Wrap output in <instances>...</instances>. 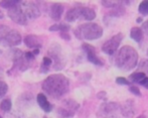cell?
I'll return each instance as SVG.
<instances>
[{"label": "cell", "mask_w": 148, "mask_h": 118, "mask_svg": "<svg viewBox=\"0 0 148 118\" xmlns=\"http://www.w3.org/2000/svg\"><path fill=\"white\" fill-rule=\"evenodd\" d=\"M41 88L49 96L59 99L68 93L70 89V81L62 74H53L49 75L43 81Z\"/></svg>", "instance_id": "1"}, {"label": "cell", "mask_w": 148, "mask_h": 118, "mask_svg": "<svg viewBox=\"0 0 148 118\" xmlns=\"http://www.w3.org/2000/svg\"><path fill=\"white\" fill-rule=\"evenodd\" d=\"M138 54L134 47L124 45L117 51L114 58V64L122 71H130L134 69L138 63Z\"/></svg>", "instance_id": "2"}, {"label": "cell", "mask_w": 148, "mask_h": 118, "mask_svg": "<svg viewBox=\"0 0 148 118\" xmlns=\"http://www.w3.org/2000/svg\"><path fill=\"white\" fill-rule=\"evenodd\" d=\"M74 34L77 38L87 39V40H94L98 39L103 36V28L101 25L94 22H88L82 25H79L74 30Z\"/></svg>", "instance_id": "3"}, {"label": "cell", "mask_w": 148, "mask_h": 118, "mask_svg": "<svg viewBox=\"0 0 148 118\" xmlns=\"http://www.w3.org/2000/svg\"><path fill=\"white\" fill-rule=\"evenodd\" d=\"M21 36L16 30L9 27L8 25H0V43L4 47H13L21 43Z\"/></svg>", "instance_id": "4"}, {"label": "cell", "mask_w": 148, "mask_h": 118, "mask_svg": "<svg viewBox=\"0 0 148 118\" xmlns=\"http://www.w3.org/2000/svg\"><path fill=\"white\" fill-rule=\"evenodd\" d=\"M49 57L53 60V68L57 71L62 70L64 67V61L62 56V47L58 43H53L49 47Z\"/></svg>", "instance_id": "5"}, {"label": "cell", "mask_w": 148, "mask_h": 118, "mask_svg": "<svg viewBox=\"0 0 148 118\" xmlns=\"http://www.w3.org/2000/svg\"><path fill=\"white\" fill-rule=\"evenodd\" d=\"M25 53H22L18 49H10V59L13 61V67L19 69L20 71H26L29 68V62L25 59Z\"/></svg>", "instance_id": "6"}, {"label": "cell", "mask_w": 148, "mask_h": 118, "mask_svg": "<svg viewBox=\"0 0 148 118\" xmlns=\"http://www.w3.org/2000/svg\"><path fill=\"white\" fill-rule=\"evenodd\" d=\"M123 38H124V36H123V34H121V32L115 34L114 36H112L111 38L108 39L107 41L104 43V45H102V51L105 54H107V55H110V56L114 55V54L117 51Z\"/></svg>", "instance_id": "7"}, {"label": "cell", "mask_w": 148, "mask_h": 118, "mask_svg": "<svg viewBox=\"0 0 148 118\" xmlns=\"http://www.w3.org/2000/svg\"><path fill=\"white\" fill-rule=\"evenodd\" d=\"M22 3V1H21ZM21 3L19 5L15 6V7L11 8V9L8 10L7 14L9 16V18L14 21L15 23L19 24V25H26L27 24V16L24 13L23 9L21 7Z\"/></svg>", "instance_id": "8"}, {"label": "cell", "mask_w": 148, "mask_h": 118, "mask_svg": "<svg viewBox=\"0 0 148 118\" xmlns=\"http://www.w3.org/2000/svg\"><path fill=\"white\" fill-rule=\"evenodd\" d=\"M82 49H83V51L86 53L87 59H88L89 62H91L92 64H94V65H96V66H99V67L104 66V61L100 57H98L95 47L89 45V43H83Z\"/></svg>", "instance_id": "9"}, {"label": "cell", "mask_w": 148, "mask_h": 118, "mask_svg": "<svg viewBox=\"0 0 148 118\" xmlns=\"http://www.w3.org/2000/svg\"><path fill=\"white\" fill-rule=\"evenodd\" d=\"M21 7L24 13L27 16V18L35 19V18L40 16V9L34 2H22Z\"/></svg>", "instance_id": "10"}, {"label": "cell", "mask_w": 148, "mask_h": 118, "mask_svg": "<svg viewBox=\"0 0 148 118\" xmlns=\"http://www.w3.org/2000/svg\"><path fill=\"white\" fill-rule=\"evenodd\" d=\"M121 113H122L123 116L125 117H132L135 115L136 112V106H135V102L131 99L125 101L122 105L120 106Z\"/></svg>", "instance_id": "11"}, {"label": "cell", "mask_w": 148, "mask_h": 118, "mask_svg": "<svg viewBox=\"0 0 148 118\" xmlns=\"http://www.w3.org/2000/svg\"><path fill=\"white\" fill-rule=\"evenodd\" d=\"M120 108L118 103L115 102H108L104 103L100 107V113L102 115H105V116H110V115L114 114V113L117 112V110Z\"/></svg>", "instance_id": "12"}, {"label": "cell", "mask_w": 148, "mask_h": 118, "mask_svg": "<svg viewBox=\"0 0 148 118\" xmlns=\"http://www.w3.org/2000/svg\"><path fill=\"white\" fill-rule=\"evenodd\" d=\"M64 13V6L60 3H53L51 5L49 8V16H51V19L56 20V21H59L62 18V15Z\"/></svg>", "instance_id": "13"}, {"label": "cell", "mask_w": 148, "mask_h": 118, "mask_svg": "<svg viewBox=\"0 0 148 118\" xmlns=\"http://www.w3.org/2000/svg\"><path fill=\"white\" fill-rule=\"evenodd\" d=\"M36 101H37V103H38L39 107H40L45 112H51V111L53 110V105L49 102V100H47V96H45V94L39 93L36 97Z\"/></svg>", "instance_id": "14"}, {"label": "cell", "mask_w": 148, "mask_h": 118, "mask_svg": "<svg viewBox=\"0 0 148 118\" xmlns=\"http://www.w3.org/2000/svg\"><path fill=\"white\" fill-rule=\"evenodd\" d=\"M23 41H24V45L27 47H29V49H39V47H41L40 40H39V38H37L36 36H34V34H28V36H26L25 38H24Z\"/></svg>", "instance_id": "15"}, {"label": "cell", "mask_w": 148, "mask_h": 118, "mask_svg": "<svg viewBox=\"0 0 148 118\" xmlns=\"http://www.w3.org/2000/svg\"><path fill=\"white\" fill-rule=\"evenodd\" d=\"M81 6H75L71 8L66 14V20L69 22H74L77 19H81Z\"/></svg>", "instance_id": "16"}, {"label": "cell", "mask_w": 148, "mask_h": 118, "mask_svg": "<svg viewBox=\"0 0 148 118\" xmlns=\"http://www.w3.org/2000/svg\"><path fill=\"white\" fill-rule=\"evenodd\" d=\"M81 19L89 20L92 21L93 19L96 18V12L94 9L90 7H86V6H81Z\"/></svg>", "instance_id": "17"}, {"label": "cell", "mask_w": 148, "mask_h": 118, "mask_svg": "<svg viewBox=\"0 0 148 118\" xmlns=\"http://www.w3.org/2000/svg\"><path fill=\"white\" fill-rule=\"evenodd\" d=\"M130 38L136 43H141L143 39V30L140 27H132L130 30Z\"/></svg>", "instance_id": "18"}, {"label": "cell", "mask_w": 148, "mask_h": 118, "mask_svg": "<svg viewBox=\"0 0 148 118\" xmlns=\"http://www.w3.org/2000/svg\"><path fill=\"white\" fill-rule=\"evenodd\" d=\"M64 107L69 109V110L73 111V112H76L79 109V107H80V104L78 102H76L75 100H73V99H68V100L64 101Z\"/></svg>", "instance_id": "19"}, {"label": "cell", "mask_w": 148, "mask_h": 118, "mask_svg": "<svg viewBox=\"0 0 148 118\" xmlns=\"http://www.w3.org/2000/svg\"><path fill=\"white\" fill-rule=\"evenodd\" d=\"M145 78H146V76H145V74L142 73V72H135V73L131 74V75L129 76V80L133 83H137V84H140Z\"/></svg>", "instance_id": "20"}, {"label": "cell", "mask_w": 148, "mask_h": 118, "mask_svg": "<svg viewBox=\"0 0 148 118\" xmlns=\"http://www.w3.org/2000/svg\"><path fill=\"white\" fill-rule=\"evenodd\" d=\"M20 3H21V1H18V0H7V1H0V6L2 8L9 10L15 6L19 5Z\"/></svg>", "instance_id": "21"}, {"label": "cell", "mask_w": 148, "mask_h": 118, "mask_svg": "<svg viewBox=\"0 0 148 118\" xmlns=\"http://www.w3.org/2000/svg\"><path fill=\"white\" fill-rule=\"evenodd\" d=\"M70 30V25L66 23H59V24H53L49 27L51 32H68Z\"/></svg>", "instance_id": "22"}, {"label": "cell", "mask_w": 148, "mask_h": 118, "mask_svg": "<svg viewBox=\"0 0 148 118\" xmlns=\"http://www.w3.org/2000/svg\"><path fill=\"white\" fill-rule=\"evenodd\" d=\"M11 107H12V103H11V100L9 98H6L4 100L1 101L0 103V109L4 112H9L11 110Z\"/></svg>", "instance_id": "23"}, {"label": "cell", "mask_w": 148, "mask_h": 118, "mask_svg": "<svg viewBox=\"0 0 148 118\" xmlns=\"http://www.w3.org/2000/svg\"><path fill=\"white\" fill-rule=\"evenodd\" d=\"M58 113H59V115H60V116L64 117V118H70V117H73L75 115V112H73V111L64 108V106L60 107V108L58 109Z\"/></svg>", "instance_id": "24"}, {"label": "cell", "mask_w": 148, "mask_h": 118, "mask_svg": "<svg viewBox=\"0 0 148 118\" xmlns=\"http://www.w3.org/2000/svg\"><path fill=\"white\" fill-rule=\"evenodd\" d=\"M138 11L142 15H148V1H142L139 4Z\"/></svg>", "instance_id": "25"}, {"label": "cell", "mask_w": 148, "mask_h": 118, "mask_svg": "<svg viewBox=\"0 0 148 118\" xmlns=\"http://www.w3.org/2000/svg\"><path fill=\"white\" fill-rule=\"evenodd\" d=\"M8 91V85L4 81L0 80V99L3 98Z\"/></svg>", "instance_id": "26"}, {"label": "cell", "mask_w": 148, "mask_h": 118, "mask_svg": "<svg viewBox=\"0 0 148 118\" xmlns=\"http://www.w3.org/2000/svg\"><path fill=\"white\" fill-rule=\"evenodd\" d=\"M101 4L103 6H105V7L107 8H115L117 7V6L120 4V1H106V0H103V1H101Z\"/></svg>", "instance_id": "27"}, {"label": "cell", "mask_w": 148, "mask_h": 118, "mask_svg": "<svg viewBox=\"0 0 148 118\" xmlns=\"http://www.w3.org/2000/svg\"><path fill=\"white\" fill-rule=\"evenodd\" d=\"M51 64H53V60H51L49 57H47V56H45L42 60V65H41V67H45V68H47V69H49V67H51Z\"/></svg>", "instance_id": "28"}, {"label": "cell", "mask_w": 148, "mask_h": 118, "mask_svg": "<svg viewBox=\"0 0 148 118\" xmlns=\"http://www.w3.org/2000/svg\"><path fill=\"white\" fill-rule=\"evenodd\" d=\"M116 82H117L119 85H130L129 80H127L126 78H123V77H118L116 79Z\"/></svg>", "instance_id": "29"}, {"label": "cell", "mask_w": 148, "mask_h": 118, "mask_svg": "<svg viewBox=\"0 0 148 118\" xmlns=\"http://www.w3.org/2000/svg\"><path fill=\"white\" fill-rule=\"evenodd\" d=\"M129 91H130L131 93H133V94H135L136 96H141L140 90H139L138 87H136V86H130V88H129Z\"/></svg>", "instance_id": "30"}, {"label": "cell", "mask_w": 148, "mask_h": 118, "mask_svg": "<svg viewBox=\"0 0 148 118\" xmlns=\"http://www.w3.org/2000/svg\"><path fill=\"white\" fill-rule=\"evenodd\" d=\"M24 56H25V59L27 60L28 62H31L35 59V56L32 51H26V53L24 54Z\"/></svg>", "instance_id": "31"}, {"label": "cell", "mask_w": 148, "mask_h": 118, "mask_svg": "<svg viewBox=\"0 0 148 118\" xmlns=\"http://www.w3.org/2000/svg\"><path fill=\"white\" fill-rule=\"evenodd\" d=\"M60 38L66 39V40H70V39H71V36H70V34H69L68 32H60Z\"/></svg>", "instance_id": "32"}, {"label": "cell", "mask_w": 148, "mask_h": 118, "mask_svg": "<svg viewBox=\"0 0 148 118\" xmlns=\"http://www.w3.org/2000/svg\"><path fill=\"white\" fill-rule=\"evenodd\" d=\"M142 30L148 36V20H147V21H145L144 23L142 24Z\"/></svg>", "instance_id": "33"}, {"label": "cell", "mask_w": 148, "mask_h": 118, "mask_svg": "<svg viewBox=\"0 0 148 118\" xmlns=\"http://www.w3.org/2000/svg\"><path fill=\"white\" fill-rule=\"evenodd\" d=\"M140 85H142L143 87H145V88H147L148 89V78L146 77L144 79V80L142 81V82L140 83Z\"/></svg>", "instance_id": "34"}, {"label": "cell", "mask_w": 148, "mask_h": 118, "mask_svg": "<svg viewBox=\"0 0 148 118\" xmlns=\"http://www.w3.org/2000/svg\"><path fill=\"white\" fill-rule=\"evenodd\" d=\"M97 96H98V98H99V99H103V97L106 96V93L105 92H101V93H99Z\"/></svg>", "instance_id": "35"}, {"label": "cell", "mask_w": 148, "mask_h": 118, "mask_svg": "<svg viewBox=\"0 0 148 118\" xmlns=\"http://www.w3.org/2000/svg\"><path fill=\"white\" fill-rule=\"evenodd\" d=\"M33 54H34V56H37V55H39V53H40V51H39V49H35L34 51H32Z\"/></svg>", "instance_id": "36"}, {"label": "cell", "mask_w": 148, "mask_h": 118, "mask_svg": "<svg viewBox=\"0 0 148 118\" xmlns=\"http://www.w3.org/2000/svg\"><path fill=\"white\" fill-rule=\"evenodd\" d=\"M3 77V70H2V68L0 67V79Z\"/></svg>", "instance_id": "37"}, {"label": "cell", "mask_w": 148, "mask_h": 118, "mask_svg": "<svg viewBox=\"0 0 148 118\" xmlns=\"http://www.w3.org/2000/svg\"><path fill=\"white\" fill-rule=\"evenodd\" d=\"M4 17V14H3V12L1 11V10H0V19H2V18Z\"/></svg>", "instance_id": "38"}, {"label": "cell", "mask_w": 148, "mask_h": 118, "mask_svg": "<svg viewBox=\"0 0 148 118\" xmlns=\"http://www.w3.org/2000/svg\"><path fill=\"white\" fill-rule=\"evenodd\" d=\"M136 22H138V23H139V22H142V18H141V17H138V18L136 19Z\"/></svg>", "instance_id": "39"}, {"label": "cell", "mask_w": 148, "mask_h": 118, "mask_svg": "<svg viewBox=\"0 0 148 118\" xmlns=\"http://www.w3.org/2000/svg\"><path fill=\"white\" fill-rule=\"evenodd\" d=\"M137 118H146V117H145L144 115H140V116H138Z\"/></svg>", "instance_id": "40"}, {"label": "cell", "mask_w": 148, "mask_h": 118, "mask_svg": "<svg viewBox=\"0 0 148 118\" xmlns=\"http://www.w3.org/2000/svg\"><path fill=\"white\" fill-rule=\"evenodd\" d=\"M1 54H2V51H1V49H0V55H1Z\"/></svg>", "instance_id": "41"}, {"label": "cell", "mask_w": 148, "mask_h": 118, "mask_svg": "<svg viewBox=\"0 0 148 118\" xmlns=\"http://www.w3.org/2000/svg\"><path fill=\"white\" fill-rule=\"evenodd\" d=\"M147 56H148V51H147Z\"/></svg>", "instance_id": "42"}, {"label": "cell", "mask_w": 148, "mask_h": 118, "mask_svg": "<svg viewBox=\"0 0 148 118\" xmlns=\"http://www.w3.org/2000/svg\"><path fill=\"white\" fill-rule=\"evenodd\" d=\"M0 118H2V117H1V116H0Z\"/></svg>", "instance_id": "43"}, {"label": "cell", "mask_w": 148, "mask_h": 118, "mask_svg": "<svg viewBox=\"0 0 148 118\" xmlns=\"http://www.w3.org/2000/svg\"><path fill=\"white\" fill-rule=\"evenodd\" d=\"M43 118H47V117H43Z\"/></svg>", "instance_id": "44"}]
</instances>
